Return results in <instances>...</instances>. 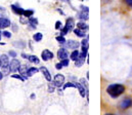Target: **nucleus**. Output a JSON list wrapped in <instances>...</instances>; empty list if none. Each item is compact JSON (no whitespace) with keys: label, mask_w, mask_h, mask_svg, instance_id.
<instances>
[{"label":"nucleus","mask_w":132,"mask_h":115,"mask_svg":"<svg viewBox=\"0 0 132 115\" xmlns=\"http://www.w3.org/2000/svg\"><path fill=\"white\" fill-rule=\"evenodd\" d=\"M62 65H63V67H67V66H69V60L68 59H65V60H62Z\"/></svg>","instance_id":"obj_28"},{"label":"nucleus","mask_w":132,"mask_h":115,"mask_svg":"<svg viewBox=\"0 0 132 115\" xmlns=\"http://www.w3.org/2000/svg\"><path fill=\"white\" fill-rule=\"evenodd\" d=\"M20 67H21V63H20V61L16 60V59H13V60L9 63V69H10L11 72L18 71V70L20 69Z\"/></svg>","instance_id":"obj_3"},{"label":"nucleus","mask_w":132,"mask_h":115,"mask_svg":"<svg viewBox=\"0 0 132 115\" xmlns=\"http://www.w3.org/2000/svg\"><path fill=\"white\" fill-rule=\"evenodd\" d=\"M74 33H75V34H76L78 37H81V38H83V37L85 36V32H84V30L79 29V28L74 29Z\"/></svg>","instance_id":"obj_15"},{"label":"nucleus","mask_w":132,"mask_h":115,"mask_svg":"<svg viewBox=\"0 0 132 115\" xmlns=\"http://www.w3.org/2000/svg\"><path fill=\"white\" fill-rule=\"evenodd\" d=\"M77 27H78L79 29H82V30H84V31L88 29V26H87V25H86L84 22H82V21H81V22H79V23L77 24Z\"/></svg>","instance_id":"obj_19"},{"label":"nucleus","mask_w":132,"mask_h":115,"mask_svg":"<svg viewBox=\"0 0 132 115\" xmlns=\"http://www.w3.org/2000/svg\"><path fill=\"white\" fill-rule=\"evenodd\" d=\"M68 87H76V83H73V82H67L66 84H64V89H67Z\"/></svg>","instance_id":"obj_25"},{"label":"nucleus","mask_w":132,"mask_h":115,"mask_svg":"<svg viewBox=\"0 0 132 115\" xmlns=\"http://www.w3.org/2000/svg\"><path fill=\"white\" fill-rule=\"evenodd\" d=\"M81 45H82V50L83 51H88V46H89V44H88V39L85 38L82 40V42H81Z\"/></svg>","instance_id":"obj_16"},{"label":"nucleus","mask_w":132,"mask_h":115,"mask_svg":"<svg viewBox=\"0 0 132 115\" xmlns=\"http://www.w3.org/2000/svg\"><path fill=\"white\" fill-rule=\"evenodd\" d=\"M105 115H114V114H105Z\"/></svg>","instance_id":"obj_40"},{"label":"nucleus","mask_w":132,"mask_h":115,"mask_svg":"<svg viewBox=\"0 0 132 115\" xmlns=\"http://www.w3.org/2000/svg\"><path fill=\"white\" fill-rule=\"evenodd\" d=\"M24 19H25L24 17H21V23H23V24H26V23H27V21H25Z\"/></svg>","instance_id":"obj_34"},{"label":"nucleus","mask_w":132,"mask_h":115,"mask_svg":"<svg viewBox=\"0 0 132 115\" xmlns=\"http://www.w3.org/2000/svg\"><path fill=\"white\" fill-rule=\"evenodd\" d=\"M28 60H29L31 63H34V64H39V62H40V60H39L36 56H29V57H28Z\"/></svg>","instance_id":"obj_18"},{"label":"nucleus","mask_w":132,"mask_h":115,"mask_svg":"<svg viewBox=\"0 0 132 115\" xmlns=\"http://www.w3.org/2000/svg\"><path fill=\"white\" fill-rule=\"evenodd\" d=\"M4 10H5L4 7H1V6H0V11H4Z\"/></svg>","instance_id":"obj_37"},{"label":"nucleus","mask_w":132,"mask_h":115,"mask_svg":"<svg viewBox=\"0 0 132 115\" xmlns=\"http://www.w3.org/2000/svg\"><path fill=\"white\" fill-rule=\"evenodd\" d=\"M124 90H125V87H124V85H122V84H111V85H109L108 88H106L108 94H109L112 98H114V99H116V98H118L119 96H121V95L124 93Z\"/></svg>","instance_id":"obj_1"},{"label":"nucleus","mask_w":132,"mask_h":115,"mask_svg":"<svg viewBox=\"0 0 132 115\" xmlns=\"http://www.w3.org/2000/svg\"><path fill=\"white\" fill-rule=\"evenodd\" d=\"M79 55H80V53H79V51H78L77 49H75V50H74V51H73V52L71 53V60H73V61L75 62V61H76V60L78 59Z\"/></svg>","instance_id":"obj_20"},{"label":"nucleus","mask_w":132,"mask_h":115,"mask_svg":"<svg viewBox=\"0 0 132 115\" xmlns=\"http://www.w3.org/2000/svg\"><path fill=\"white\" fill-rule=\"evenodd\" d=\"M76 87L78 88V90H79V93H80V96H81L82 98H84V97L86 96L87 88H86V87H84L82 83H76Z\"/></svg>","instance_id":"obj_9"},{"label":"nucleus","mask_w":132,"mask_h":115,"mask_svg":"<svg viewBox=\"0 0 132 115\" xmlns=\"http://www.w3.org/2000/svg\"><path fill=\"white\" fill-rule=\"evenodd\" d=\"M0 67H1V61H0Z\"/></svg>","instance_id":"obj_39"},{"label":"nucleus","mask_w":132,"mask_h":115,"mask_svg":"<svg viewBox=\"0 0 132 115\" xmlns=\"http://www.w3.org/2000/svg\"><path fill=\"white\" fill-rule=\"evenodd\" d=\"M55 29H56V30H62V22L57 21V22L55 23Z\"/></svg>","instance_id":"obj_26"},{"label":"nucleus","mask_w":132,"mask_h":115,"mask_svg":"<svg viewBox=\"0 0 132 115\" xmlns=\"http://www.w3.org/2000/svg\"><path fill=\"white\" fill-rule=\"evenodd\" d=\"M55 39H56V41H57L60 44H65V43H66V39H65L64 36H62V35H61V36H57Z\"/></svg>","instance_id":"obj_24"},{"label":"nucleus","mask_w":132,"mask_h":115,"mask_svg":"<svg viewBox=\"0 0 132 115\" xmlns=\"http://www.w3.org/2000/svg\"><path fill=\"white\" fill-rule=\"evenodd\" d=\"M31 99H35V95H34V94H32V95H31Z\"/></svg>","instance_id":"obj_38"},{"label":"nucleus","mask_w":132,"mask_h":115,"mask_svg":"<svg viewBox=\"0 0 132 115\" xmlns=\"http://www.w3.org/2000/svg\"><path fill=\"white\" fill-rule=\"evenodd\" d=\"M22 57H23L24 59H28V57H29V56H28V55H26V53H22Z\"/></svg>","instance_id":"obj_35"},{"label":"nucleus","mask_w":132,"mask_h":115,"mask_svg":"<svg viewBox=\"0 0 132 115\" xmlns=\"http://www.w3.org/2000/svg\"><path fill=\"white\" fill-rule=\"evenodd\" d=\"M125 2H126L129 6H132V0H125Z\"/></svg>","instance_id":"obj_33"},{"label":"nucleus","mask_w":132,"mask_h":115,"mask_svg":"<svg viewBox=\"0 0 132 115\" xmlns=\"http://www.w3.org/2000/svg\"><path fill=\"white\" fill-rule=\"evenodd\" d=\"M131 105H132V100L129 99V98L124 99V100L120 103V107H121L122 109H127V108L131 107Z\"/></svg>","instance_id":"obj_8"},{"label":"nucleus","mask_w":132,"mask_h":115,"mask_svg":"<svg viewBox=\"0 0 132 115\" xmlns=\"http://www.w3.org/2000/svg\"><path fill=\"white\" fill-rule=\"evenodd\" d=\"M81 8H82V11H81L80 14H79V19L82 20V21H86V20H88V7H86V6H82Z\"/></svg>","instance_id":"obj_7"},{"label":"nucleus","mask_w":132,"mask_h":115,"mask_svg":"<svg viewBox=\"0 0 132 115\" xmlns=\"http://www.w3.org/2000/svg\"><path fill=\"white\" fill-rule=\"evenodd\" d=\"M33 13H34V10H32V9H28V10H25L24 16H25L26 18H31Z\"/></svg>","instance_id":"obj_23"},{"label":"nucleus","mask_w":132,"mask_h":115,"mask_svg":"<svg viewBox=\"0 0 132 115\" xmlns=\"http://www.w3.org/2000/svg\"><path fill=\"white\" fill-rule=\"evenodd\" d=\"M54 83L53 84H51V83H49V85H48V91L49 93H52V91H54Z\"/></svg>","instance_id":"obj_27"},{"label":"nucleus","mask_w":132,"mask_h":115,"mask_svg":"<svg viewBox=\"0 0 132 115\" xmlns=\"http://www.w3.org/2000/svg\"><path fill=\"white\" fill-rule=\"evenodd\" d=\"M10 26V21L6 18H0V29H5Z\"/></svg>","instance_id":"obj_10"},{"label":"nucleus","mask_w":132,"mask_h":115,"mask_svg":"<svg viewBox=\"0 0 132 115\" xmlns=\"http://www.w3.org/2000/svg\"><path fill=\"white\" fill-rule=\"evenodd\" d=\"M0 39H1V36H0Z\"/></svg>","instance_id":"obj_41"},{"label":"nucleus","mask_w":132,"mask_h":115,"mask_svg":"<svg viewBox=\"0 0 132 115\" xmlns=\"http://www.w3.org/2000/svg\"><path fill=\"white\" fill-rule=\"evenodd\" d=\"M55 68H56L57 70H61V69L63 68V65H62V63H57V64L55 65Z\"/></svg>","instance_id":"obj_31"},{"label":"nucleus","mask_w":132,"mask_h":115,"mask_svg":"<svg viewBox=\"0 0 132 115\" xmlns=\"http://www.w3.org/2000/svg\"><path fill=\"white\" fill-rule=\"evenodd\" d=\"M33 38L35 41H40L43 38V35H42V33H36V34H34Z\"/></svg>","instance_id":"obj_22"},{"label":"nucleus","mask_w":132,"mask_h":115,"mask_svg":"<svg viewBox=\"0 0 132 115\" xmlns=\"http://www.w3.org/2000/svg\"><path fill=\"white\" fill-rule=\"evenodd\" d=\"M29 23H30V25H31L33 28H36V26L38 25V20H37L36 18H30V19H29Z\"/></svg>","instance_id":"obj_21"},{"label":"nucleus","mask_w":132,"mask_h":115,"mask_svg":"<svg viewBox=\"0 0 132 115\" xmlns=\"http://www.w3.org/2000/svg\"><path fill=\"white\" fill-rule=\"evenodd\" d=\"M2 34H3V36H5L6 38H10V37H11V33H10V32L4 31V32H2Z\"/></svg>","instance_id":"obj_29"},{"label":"nucleus","mask_w":132,"mask_h":115,"mask_svg":"<svg viewBox=\"0 0 132 115\" xmlns=\"http://www.w3.org/2000/svg\"><path fill=\"white\" fill-rule=\"evenodd\" d=\"M41 57H42L43 61H48V60H51L53 58V53L48 49H44L41 53Z\"/></svg>","instance_id":"obj_6"},{"label":"nucleus","mask_w":132,"mask_h":115,"mask_svg":"<svg viewBox=\"0 0 132 115\" xmlns=\"http://www.w3.org/2000/svg\"><path fill=\"white\" fill-rule=\"evenodd\" d=\"M11 9H12V11H13L14 13L20 14V16H24L25 9L21 8V7H20V6H18V5H11Z\"/></svg>","instance_id":"obj_12"},{"label":"nucleus","mask_w":132,"mask_h":115,"mask_svg":"<svg viewBox=\"0 0 132 115\" xmlns=\"http://www.w3.org/2000/svg\"><path fill=\"white\" fill-rule=\"evenodd\" d=\"M65 45L67 46V48H70V49H77L80 44H79L78 41H75V40H68V41H66Z\"/></svg>","instance_id":"obj_5"},{"label":"nucleus","mask_w":132,"mask_h":115,"mask_svg":"<svg viewBox=\"0 0 132 115\" xmlns=\"http://www.w3.org/2000/svg\"><path fill=\"white\" fill-rule=\"evenodd\" d=\"M9 56L12 57V58H15V57H16V52H14V51L11 50V51H9Z\"/></svg>","instance_id":"obj_32"},{"label":"nucleus","mask_w":132,"mask_h":115,"mask_svg":"<svg viewBox=\"0 0 132 115\" xmlns=\"http://www.w3.org/2000/svg\"><path fill=\"white\" fill-rule=\"evenodd\" d=\"M86 57H87V51H83V50H82V52L79 55L78 59L75 61V65H76V67H81V66L84 64Z\"/></svg>","instance_id":"obj_2"},{"label":"nucleus","mask_w":132,"mask_h":115,"mask_svg":"<svg viewBox=\"0 0 132 115\" xmlns=\"http://www.w3.org/2000/svg\"><path fill=\"white\" fill-rule=\"evenodd\" d=\"M39 70L37 69V68H35V67H33V68H29L28 70H27V76H32V75H34V74H36L37 72H38Z\"/></svg>","instance_id":"obj_17"},{"label":"nucleus","mask_w":132,"mask_h":115,"mask_svg":"<svg viewBox=\"0 0 132 115\" xmlns=\"http://www.w3.org/2000/svg\"><path fill=\"white\" fill-rule=\"evenodd\" d=\"M57 57H59L61 60L68 59V51H67V49H65V48L59 49V51H57Z\"/></svg>","instance_id":"obj_13"},{"label":"nucleus","mask_w":132,"mask_h":115,"mask_svg":"<svg viewBox=\"0 0 132 115\" xmlns=\"http://www.w3.org/2000/svg\"><path fill=\"white\" fill-rule=\"evenodd\" d=\"M53 83H54V85L57 86V87L63 86L64 83H65V77H64V75H62V74H57V75H55Z\"/></svg>","instance_id":"obj_4"},{"label":"nucleus","mask_w":132,"mask_h":115,"mask_svg":"<svg viewBox=\"0 0 132 115\" xmlns=\"http://www.w3.org/2000/svg\"><path fill=\"white\" fill-rule=\"evenodd\" d=\"M74 25H75V22H74V20L72 19V18H70V19H68L66 22V26H65V28H67L68 30H69V32L74 28Z\"/></svg>","instance_id":"obj_14"},{"label":"nucleus","mask_w":132,"mask_h":115,"mask_svg":"<svg viewBox=\"0 0 132 115\" xmlns=\"http://www.w3.org/2000/svg\"><path fill=\"white\" fill-rule=\"evenodd\" d=\"M40 71L42 72V74L44 75L45 79H46L47 81L51 82V75H50V73H49V71L47 70V68H46V67H41V68H40Z\"/></svg>","instance_id":"obj_11"},{"label":"nucleus","mask_w":132,"mask_h":115,"mask_svg":"<svg viewBox=\"0 0 132 115\" xmlns=\"http://www.w3.org/2000/svg\"><path fill=\"white\" fill-rule=\"evenodd\" d=\"M11 77H12V78H18V79H20V80H22V81H24V80H25V78H24V77H22L21 75H19V74H13Z\"/></svg>","instance_id":"obj_30"},{"label":"nucleus","mask_w":132,"mask_h":115,"mask_svg":"<svg viewBox=\"0 0 132 115\" xmlns=\"http://www.w3.org/2000/svg\"><path fill=\"white\" fill-rule=\"evenodd\" d=\"M2 78H3V73H2V72H0V80H1Z\"/></svg>","instance_id":"obj_36"}]
</instances>
